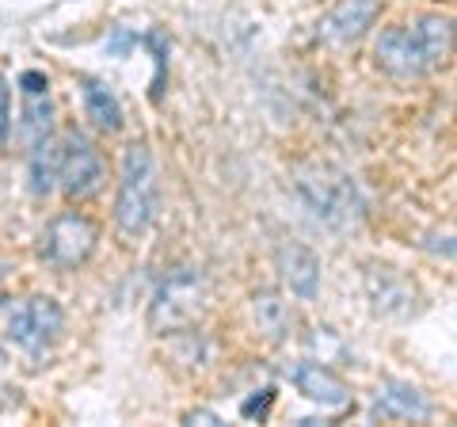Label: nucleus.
Segmentation results:
<instances>
[{"label": "nucleus", "instance_id": "f257e3e1", "mask_svg": "<svg viewBox=\"0 0 457 427\" xmlns=\"http://www.w3.org/2000/svg\"><path fill=\"white\" fill-rule=\"evenodd\" d=\"M161 183H156V161L145 141H130L122 153V180L114 198V225L122 237H141L153 225Z\"/></svg>", "mask_w": 457, "mask_h": 427}, {"label": "nucleus", "instance_id": "f03ea898", "mask_svg": "<svg viewBox=\"0 0 457 427\" xmlns=\"http://www.w3.org/2000/svg\"><path fill=\"white\" fill-rule=\"evenodd\" d=\"M297 195L312 218L324 222L328 230H351L362 218L359 188L328 164H309L305 172H297Z\"/></svg>", "mask_w": 457, "mask_h": 427}, {"label": "nucleus", "instance_id": "7ed1b4c3", "mask_svg": "<svg viewBox=\"0 0 457 427\" xmlns=\"http://www.w3.org/2000/svg\"><path fill=\"white\" fill-rule=\"evenodd\" d=\"M206 306V279L198 267H176L161 279L153 302H149V329L156 336L187 332L191 324L203 317Z\"/></svg>", "mask_w": 457, "mask_h": 427}, {"label": "nucleus", "instance_id": "20e7f679", "mask_svg": "<svg viewBox=\"0 0 457 427\" xmlns=\"http://www.w3.org/2000/svg\"><path fill=\"white\" fill-rule=\"evenodd\" d=\"M96 245H99V225L77 210H62L54 214L46 233H42V260L57 267V272H73L96 252Z\"/></svg>", "mask_w": 457, "mask_h": 427}, {"label": "nucleus", "instance_id": "39448f33", "mask_svg": "<svg viewBox=\"0 0 457 427\" xmlns=\"http://www.w3.org/2000/svg\"><path fill=\"white\" fill-rule=\"evenodd\" d=\"M107 180V168H104V156L92 146L84 134H65L62 141V168H57V188L65 191V198H92Z\"/></svg>", "mask_w": 457, "mask_h": 427}, {"label": "nucleus", "instance_id": "423d86ee", "mask_svg": "<svg viewBox=\"0 0 457 427\" xmlns=\"http://www.w3.org/2000/svg\"><path fill=\"white\" fill-rule=\"evenodd\" d=\"M62 324H65L62 306L46 294H35V297H23V302L8 313V339L23 351L38 355L42 347H50L57 339Z\"/></svg>", "mask_w": 457, "mask_h": 427}, {"label": "nucleus", "instance_id": "0eeeda50", "mask_svg": "<svg viewBox=\"0 0 457 427\" xmlns=\"http://www.w3.org/2000/svg\"><path fill=\"white\" fill-rule=\"evenodd\" d=\"M374 58L378 65L385 69L389 77L396 80H416V77H427L431 73V65H427L423 50H420V38L411 27L396 23V27H385L374 42Z\"/></svg>", "mask_w": 457, "mask_h": 427}, {"label": "nucleus", "instance_id": "6e6552de", "mask_svg": "<svg viewBox=\"0 0 457 427\" xmlns=\"http://www.w3.org/2000/svg\"><path fill=\"white\" fill-rule=\"evenodd\" d=\"M366 294L370 306L381 317H411L420 306V290L408 275H400L389 264H370L366 267Z\"/></svg>", "mask_w": 457, "mask_h": 427}, {"label": "nucleus", "instance_id": "1a4fd4ad", "mask_svg": "<svg viewBox=\"0 0 457 427\" xmlns=\"http://www.w3.org/2000/svg\"><path fill=\"white\" fill-rule=\"evenodd\" d=\"M381 0H336V8L320 20V38L328 46H351L374 27Z\"/></svg>", "mask_w": 457, "mask_h": 427}, {"label": "nucleus", "instance_id": "9d476101", "mask_svg": "<svg viewBox=\"0 0 457 427\" xmlns=\"http://www.w3.org/2000/svg\"><path fill=\"white\" fill-rule=\"evenodd\" d=\"M290 378H294L297 393L309 397V401L320 405V408H351V401H354V393H351L347 381H343L332 366H324L317 359L297 363L290 370Z\"/></svg>", "mask_w": 457, "mask_h": 427}, {"label": "nucleus", "instance_id": "9b49d317", "mask_svg": "<svg viewBox=\"0 0 457 427\" xmlns=\"http://www.w3.org/2000/svg\"><path fill=\"white\" fill-rule=\"evenodd\" d=\"M275 264H278V275L286 279V287H290L297 297H317V290H320V260H317V252L290 240V245H278Z\"/></svg>", "mask_w": 457, "mask_h": 427}, {"label": "nucleus", "instance_id": "f8f14e48", "mask_svg": "<svg viewBox=\"0 0 457 427\" xmlns=\"http://www.w3.org/2000/svg\"><path fill=\"white\" fill-rule=\"evenodd\" d=\"M252 321L270 344H282L294 329V306L286 302V294L275 287H263L252 294Z\"/></svg>", "mask_w": 457, "mask_h": 427}, {"label": "nucleus", "instance_id": "ddd939ff", "mask_svg": "<svg viewBox=\"0 0 457 427\" xmlns=\"http://www.w3.org/2000/svg\"><path fill=\"white\" fill-rule=\"evenodd\" d=\"M374 412L389 420H427L431 416V405H427V397L416 386L389 378V381H381V389L374 397Z\"/></svg>", "mask_w": 457, "mask_h": 427}, {"label": "nucleus", "instance_id": "4468645a", "mask_svg": "<svg viewBox=\"0 0 457 427\" xmlns=\"http://www.w3.org/2000/svg\"><path fill=\"white\" fill-rule=\"evenodd\" d=\"M57 168H62V146L54 138H42L31 146V161H27V188L31 195L46 198L57 191Z\"/></svg>", "mask_w": 457, "mask_h": 427}, {"label": "nucleus", "instance_id": "2eb2a0df", "mask_svg": "<svg viewBox=\"0 0 457 427\" xmlns=\"http://www.w3.org/2000/svg\"><path fill=\"white\" fill-rule=\"evenodd\" d=\"M80 99H84V115H88V122L96 126V130L104 134H114L122 126V107H119V96H114L107 84L99 80H84L80 84Z\"/></svg>", "mask_w": 457, "mask_h": 427}, {"label": "nucleus", "instance_id": "dca6fc26", "mask_svg": "<svg viewBox=\"0 0 457 427\" xmlns=\"http://www.w3.org/2000/svg\"><path fill=\"white\" fill-rule=\"evenodd\" d=\"M411 31H416L420 50L431 69H438L450 58V50H453V20L450 16H423L411 23Z\"/></svg>", "mask_w": 457, "mask_h": 427}, {"label": "nucleus", "instance_id": "f3484780", "mask_svg": "<svg viewBox=\"0 0 457 427\" xmlns=\"http://www.w3.org/2000/svg\"><path fill=\"white\" fill-rule=\"evenodd\" d=\"M50 126H54L50 92H42V96H23V119H20V138H23V146L31 149V146H38L42 138H50Z\"/></svg>", "mask_w": 457, "mask_h": 427}, {"label": "nucleus", "instance_id": "a211bd4d", "mask_svg": "<svg viewBox=\"0 0 457 427\" xmlns=\"http://www.w3.org/2000/svg\"><path fill=\"white\" fill-rule=\"evenodd\" d=\"M145 42L153 46V54H156V80H153V99H161V84H164V58H168V38L161 35V31H149L145 35Z\"/></svg>", "mask_w": 457, "mask_h": 427}, {"label": "nucleus", "instance_id": "6ab92c4d", "mask_svg": "<svg viewBox=\"0 0 457 427\" xmlns=\"http://www.w3.org/2000/svg\"><path fill=\"white\" fill-rule=\"evenodd\" d=\"M8 134H12V88L8 77L0 73V149L8 146Z\"/></svg>", "mask_w": 457, "mask_h": 427}, {"label": "nucleus", "instance_id": "aec40b11", "mask_svg": "<svg viewBox=\"0 0 457 427\" xmlns=\"http://www.w3.org/2000/svg\"><path fill=\"white\" fill-rule=\"evenodd\" d=\"M275 405V389H263V393H255V397H248L245 405H240V416L245 420H255V416H267V408Z\"/></svg>", "mask_w": 457, "mask_h": 427}, {"label": "nucleus", "instance_id": "412c9836", "mask_svg": "<svg viewBox=\"0 0 457 427\" xmlns=\"http://www.w3.org/2000/svg\"><path fill=\"white\" fill-rule=\"evenodd\" d=\"M20 92H23V96H42V92H50L46 73H38V69H27V73L20 77Z\"/></svg>", "mask_w": 457, "mask_h": 427}, {"label": "nucleus", "instance_id": "4be33fe9", "mask_svg": "<svg viewBox=\"0 0 457 427\" xmlns=\"http://www.w3.org/2000/svg\"><path fill=\"white\" fill-rule=\"evenodd\" d=\"M134 42H137V38H134V31H130V27H119V31H114V38L107 42V54H111V58H122V54L130 50Z\"/></svg>", "mask_w": 457, "mask_h": 427}, {"label": "nucleus", "instance_id": "5701e85b", "mask_svg": "<svg viewBox=\"0 0 457 427\" xmlns=\"http://www.w3.org/2000/svg\"><path fill=\"white\" fill-rule=\"evenodd\" d=\"M183 423H191V427L206 423V427H213V423H221V416H218V412H210V408H195V412H187V416H183Z\"/></svg>", "mask_w": 457, "mask_h": 427}, {"label": "nucleus", "instance_id": "b1692460", "mask_svg": "<svg viewBox=\"0 0 457 427\" xmlns=\"http://www.w3.org/2000/svg\"><path fill=\"white\" fill-rule=\"evenodd\" d=\"M4 363H8V347H4V344H0V366H4Z\"/></svg>", "mask_w": 457, "mask_h": 427}, {"label": "nucleus", "instance_id": "393cba45", "mask_svg": "<svg viewBox=\"0 0 457 427\" xmlns=\"http://www.w3.org/2000/svg\"><path fill=\"white\" fill-rule=\"evenodd\" d=\"M0 287H4V272H0Z\"/></svg>", "mask_w": 457, "mask_h": 427}]
</instances>
